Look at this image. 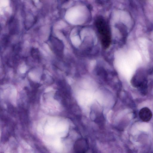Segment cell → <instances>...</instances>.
<instances>
[{"mask_svg": "<svg viewBox=\"0 0 153 153\" xmlns=\"http://www.w3.org/2000/svg\"><path fill=\"white\" fill-rule=\"evenodd\" d=\"M9 32L12 34H15L18 30V23L16 20L13 17H11L9 22Z\"/></svg>", "mask_w": 153, "mask_h": 153, "instance_id": "5b68a950", "label": "cell"}, {"mask_svg": "<svg viewBox=\"0 0 153 153\" xmlns=\"http://www.w3.org/2000/svg\"><path fill=\"white\" fill-rule=\"evenodd\" d=\"M95 24L102 46L104 48H108L111 42V32L108 23L103 17L99 16L95 19Z\"/></svg>", "mask_w": 153, "mask_h": 153, "instance_id": "6da1fadb", "label": "cell"}, {"mask_svg": "<svg viewBox=\"0 0 153 153\" xmlns=\"http://www.w3.org/2000/svg\"><path fill=\"white\" fill-rule=\"evenodd\" d=\"M74 153H85L87 150L86 142L83 139H80L76 141L74 146Z\"/></svg>", "mask_w": 153, "mask_h": 153, "instance_id": "3957f363", "label": "cell"}, {"mask_svg": "<svg viewBox=\"0 0 153 153\" xmlns=\"http://www.w3.org/2000/svg\"><path fill=\"white\" fill-rule=\"evenodd\" d=\"M31 56L34 59H39L40 58V54L38 49L33 48L30 50Z\"/></svg>", "mask_w": 153, "mask_h": 153, "instance_id": "8992f818", "label": "cell"}, {"mask_svg": "<svg viewBox=\"0 0 153 153\" xmlns=\"http://www.w3.org/2000/svg\"><path fill=\"white\" fill-rule=\"evenodd\" d=\"M49 42L52 50L55 54L58 56H62L64 49L62 41L53 36H51L49 38Z\"/></svg>", "mask_w": 153, "mask_h": 153, "instance_id": "7a4b0ae2", "label": "cell"}, {"mask_svg": "<svg viewBox=\"0 0 153 153\" xmlns=\"http://www.w3.org/2000/svg\"><path fill=\"white\" fill-rule=\"evenodd\" d=\"M139 116L143 121L147 122L151 120L152 117V113L148 108L144 107L140 111Z\"/></svg>", "mask_w": 153, "mask_h": 153, "instance_id": "277c9868", "label": "cell"}]
</instances>
